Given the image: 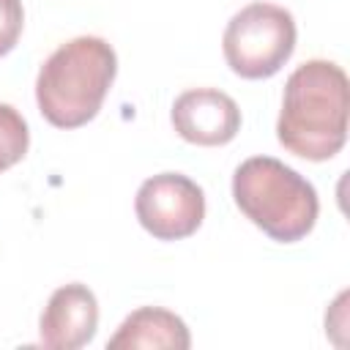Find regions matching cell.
<instances>
[{
  "label": "cell",
  "instance_id": "cell-3",
  "mask_svg": "<svg viewBox=\"0 0 350 350\" xmlns=\"http://www.w3.org/2000/svg\"><path fill=\"white\" fill-rule=\"evenodd\" d=\"M241 213L279 243L306 238L317 221V191L293 167L273 156H252L232 175Z\"/></svg>",
  "mask_w": 350,
  "mask_h": 350
},
{
  "label": "cell",
  "instance_id": "cell-10",
  "mask_svg": "<svg viewBox=\"0 0 350 350\" xmlns=\"http://www.w3.org/2000/svg\"><path fill=\"white\" fill-rule=\"evenodd\" d=\"M22 27H25L22 0H0V57L16 46Z\"/></svg>",
  "mask_w": 350,
  "mask_h": 350
},
{
  "label": "cell",
  "instance_id": "cell-6",
  "mask_svg": "<svg viewBox=\"0 0 350 350\" xmlns=\"http://www.w3.org/2000/svg\"><path fill=\"white\" fill-rule=\"evenodd\" d=\"M170 120L186 142L202 148L227 145L241 131L238 104L216 88H191L180 93L172 104Z\"/></svg>",
  "mask_w": 350,
  "mask_h": 350
},
{
  "label": "cell",
  "instance_id": "cell-4",
  "mask_svg": "<svg viewBox=\"0 0 350 350\" xmlns=\"http://www.w3.org/2000/svg\"><path fill=\"white\" fill-rule=\"evenodd\" d=\"M295 49V19L273 3L243 5L224 27L221 52L232 74L243 79L273 77Z\"/></svg>",
  "mask_w": 350,
  "mask_h": 350
},
{
  "label": "cell",
  "instance_id": "cell-7",
  "mask_svg": "<svg viewBox=\"0 0 350 350\" xmlns=\"http://www.w3.org/2000/svg\"><path fill=\"white\" fill-rule=\"evenodd\" d=\"M98 328V301L90 287L71 282L57 287L38 323L41 345L52 350H77L85 347Z\"/></svg>",
  "mask_w": 350,
  "mask_h": 350
},
{
  "label": "cell",
  "instance_id": "cell-8",
  "mask_svg": "<svg viewBox=\"0 0 350 350\" xmlns=\"http://www.w3.org/2000/svg\"><path fill=\"white\" fill-rule=\"evenodd\" d=\"M191 345V334L186 328V323L161 306H139L134 309L120 325L118 331L109 336L107 347L112 350H186Z\"/></svg>",
  "mask_w": 350,
  "mask_h": 350
},
{
  "label": "cell",
  "instance_id": "cell-9",
  "mask_svg": "<svg viewBox=\"0 0 350 350\" xmlns=\"http://www.w3.org/2000/svg\"><path fill=\"white\" fill-rule=\"evenodd\" d=\"M27 145H30V131L25 118L11 104H0V172L22 161Z\"/></svg>",
  "mask_w": 350,
  "mask_h": 350
},
{
  "label": "cell",
  "instance_id": "cell-2",
  "mask_svg": "<svg viewBox=\"0 0 350 350\" xmlns=\"http://www.w3.org/2000/svg\"><path fill=\"white\" fill-rule=\"evenodd\" d=\"M118 55L98 36L60 44L36 77L38 112L57 129H79L93 120L115 82Z\"/></svg>",
  "mask_w": 350,
  "mask_h": 350
},
{
  "label": "cell",
  "instance_id": "cell-1",
  "mask_svg": "<svg viewBox=\"0 0 350 350\" xmlns=\"http://www.w3.org/2000/svg\"><path fill=\"white\" fill-rule=\"evenodd\" d=\"M347 74L331 60L298 66L282 96L276 137L284 150L306 161L334 159L347 139Z\"/></svg>",
  "mask_w": 350,
  "mask_h": 350
},
{
  "label": "cell",
  "instance_id": "cell-5",
  "mask_svg": "<svg viewBox=\"0 0 350 350\" xmlns=\"http://www.w3.org/2000/svg\"><path fill=\"white\" fill-rule=\"evenodd\" d=\"M137 221L159 241H180L197 232L205 219V194L202 189L180 175L161 172L148 178L134 200Z\"/></svg>",
  "mask_w": 350,
  "mask_h": 350
}]
</instances>
